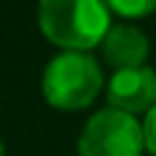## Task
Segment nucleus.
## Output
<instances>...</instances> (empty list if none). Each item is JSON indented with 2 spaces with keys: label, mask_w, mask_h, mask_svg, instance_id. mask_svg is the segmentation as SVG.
<instances>
[{
  "label": "nucleus",
  "mask_w": 156,
  "mask_h": 156,
  "mask_svg": "<svg viewBox=\"0 0 156 156\" xmlns=\"http://www.w3.org/2000/svg\"><path fill=\"white\" fill-rule=\"evenodd\" d=\"M41 33L66 52H88L110 30L104 0H38Z\"/></svg>",
  "instance_id": "1"
},
{
  "label": "nucleus",
  "mask_w": 156,
  "mask_h": 156,
  "mask_svg": "<svg viewBox=\"0 0 156 156\" xmlns=\"http://www.w3.org/2000/svg\"><path fill=\"white\" fill-rule=\"evenodd\" d=\"M77 151L80 156H140L145 151L143 126L134 115L104 107L88 118Z\"/></svg>",
  "instance_id": "3"
},
{
  "label": "nucleus",
  "mask_w": 156,
  "mask_h": 156,
  "mask_svg": "<svg viewBox=\"0 0 156 156\" xmlns=\"http://www.w3.org/2000/svg\"><path fill=\"white\" fill-rule=\"evenodd\" d=\"M107 99L112 110L129 112L134 118L137 112H148L156 107V71L151 66L115 71L107 82Z\"/></svg>",
  "instance_id": "4"
},
{
  "label": "nucleus",
  "mask_w": 156,
  "mask_h": 156,
  "mask_svg": "<svg viewBox=\"0 0 156 156\" xmlns=\"http://www.w3.org/2000/svg\"><path fill=\"white\" fill-rule=\"evenodd\" d=\"M0 156H3V143H0Z\"/></svg>",
  "instance_id": "8"
},
{
  "label": "nucleus",
  "mask_w": 156,
  "mask_h": 156,
  "mask_svg": "<svg viewBox=\"0 0 156 156\" xmlns=\"http://www.w3.org/2000/svg\"><path fill=\"white\" fill-rule=\"evenodd\" d=\"M99 47H101L104 60H107L115 71L145 66L148 52H151L148 36H145L137 25H129V22L110 25V30L104 33V38H101Z\"/></svg>",
  "instance_id": "5"
},
{
  "label": "nucleus",
  "mask_w": 156,
  "mask_h": 156,
  "mask_svg": "<svg viewBox=\"0 0 156 156\" xmlns=\"http://www.w3.org/2000/svg\"><path fill=\"white\" fill-rule=\"evenodd\" d=\"M104 74L93 55L88 52H60L55 55L41 77L44 99L58 110H85L101 93Z\"/></svg>",
  "instance_id": "2"
},
{
  "label": "nucleus",
  "mask_w": 156,
  "mask_h": 156,
  "mask_svg": "<svg viewBox=\"0 0 156 156\" xmlns=\"http://www.w3.org/2000/svg\"><path fill=\"white\" fill-rule=\"evenodd\" d=\"M110 11L121 14V16H145V14H154L156 11V0H104Z\"/></svg>",
  "instance_id": "6"
},
{
  "label": "nucleus",
  "mask_w": 156,
  "mask_h": 156,
  "mask_svg": "<svg viewBox=\"0 0 156 156\" xmlns=\"http://www.w3.org/2000/svg\"><path fill=\"white\" fill-rule=\"evenodd\" d=\"M140 126H143L145 151H151V156H156V107H151V110L145 112V121H143Z\"/></svg>",
  "instance_id": "7"
}]
</instances>
